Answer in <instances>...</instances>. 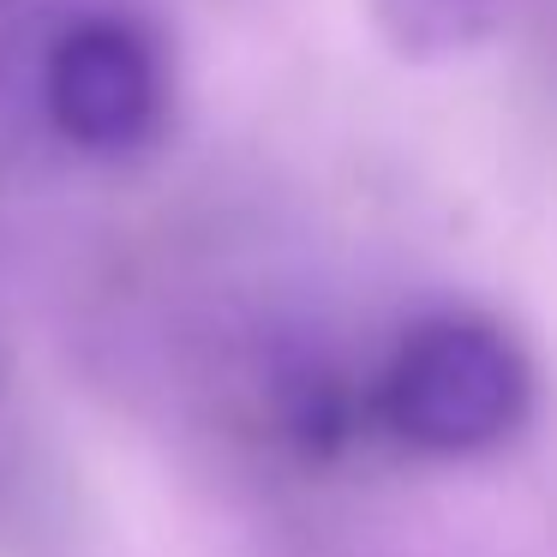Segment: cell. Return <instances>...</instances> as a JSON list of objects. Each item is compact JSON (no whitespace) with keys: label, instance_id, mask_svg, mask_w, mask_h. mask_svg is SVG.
<instances>
[{"label":"cell","instance_id":"cell-1","mask_svg":"<svg viewBox=\"0 0 557 557\" xmlns=\"http://www.w3.org/2000/svg\"><path fill=\"white\" fill-rule=\"evenodd\" d=\"M533 372L504 330L480 318H437L413 330L384 372V420L432 456L492 449L528 420Z\"/></svg>","mask_w":557,"mask_h":557},{"label":"cell","instance_id":"cell-2","mask_svg":"<svg viewBox=\"0 0 557 557\" xmlns=\"http://www.w3.org/2000/svg\"><path fill=\"white\" fill-rule=\"evenodd\" d=\"M49 121L78 150H133L157 133L169 78L162 54L126 18H85L49 49L42 66Z\"/></svg>","mask_w":557,"mask_h":557},{"label":"cell","instance_id":"cell-3","mask_svg":"<svg viewBox=\"0 0 557 557\" xmlns=\"http://www.w3.org/2000/svg\"><path fill=\"white\" fill-rule=\"evenodd\" d=\"M509 0H372L384 42L408 61H449L468 54L504 25Z\"/></svg>","mask_w":557,"mask_h":557}]
</instances>
